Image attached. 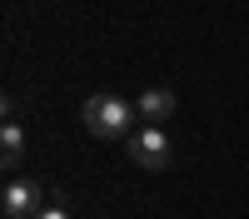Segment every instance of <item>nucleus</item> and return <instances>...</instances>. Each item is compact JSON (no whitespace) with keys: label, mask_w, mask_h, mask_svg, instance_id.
<instances>
[{"label":"nucleus","mask_w":249,"mask_h":219,"mask_svg":"<svg viewBox=\"0 0 249 219\" xmlns=\"http://www.w3.org/2000/svg\"><path fill=\"white\" fill-rule=\"evenodd\" d=\"M85 130L100 139H130L135 135V105L120 95H90L85 100Z\"/></svg>","instance_id":"obj_1"},{"label":"nucleus","mask_w":249,"mask_h":219,"mask_svg":"<svg viewBox=\"0 0 249 219\" xmlns=\"http://www.w3.org/2000/svg\"><path fill=\"white\" fill-rule=\"evenodd\" d=\"M124 145H130V159H135L140 169H150V174H160L164 165H170V135H164L160 125L135 130L130 139H124Z\"/></svg>","instance_id":"obj_2"},{"label":"nucleus","mask_w":249,"mask_h":219,"mask_svg":"<svg viewBox=\"0 0 249 219\" xmlns=\"http://www.w3.org/2000/svg\"><path fill=\"white\" fill-rule=\"evenodd\" d=\"M0 209H5L10 219H35L40 209H45V189H40L35 179H10L5 194H0Z\"/></svg>","instance_id":"obj_3"},{"label":"nucleus","mask_w":249,"mask_h":219,"mask_svg":"<svg viewBox=\"0 0 249 219\" xmlns=\"http://www.w3.org/2000/svg\"><path fill=\"white\" fill-rule=\"evenodd\" d=\"M135 110L144 115V125H160V119H170V115L179 110V100H175V90L155 85V90H144V95H140V105H135Z\"/></svg>","instance_id":"obj_4"},{"label":"nucleus","mask_w":249,"mask_h":219,"mask_svg":"<svg viewBox=\"0 0 249 219\" xmlns=\"http://www.w3.org/2000/svg\"><path fill=\"white\" fill-rule=\"evenodd\" d=\"M20 159H25V130L5 119V130H0V165L5 169H20Z\"/></svg>","instance_id":"obj_5"},{"label":"nucleus","mask_w":249,"mask_h":219,"mask_svg":"<svg viewBox=\"0 0 249 219\" xmlns=\"http://www.w3.org/2000/svg\"><path fill=\"white\" fill-rule=\"evenodd\" d=\"M35 219H70V209H60V204H50V209H40Z\"/></svg>","instance_id":"obj_6"}]
</instances>
